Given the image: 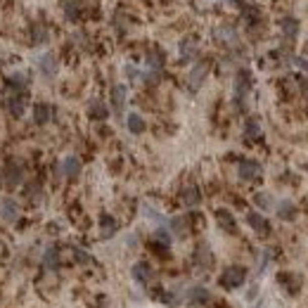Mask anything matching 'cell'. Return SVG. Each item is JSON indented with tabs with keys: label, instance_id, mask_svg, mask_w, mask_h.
<instances>
[{
	"label": "cell",
	"instance_id": "cell-31",
	"mask_svg": "<svg viewBox=\"0 0 308 308\" xmlns=\"http://www.w3.org/2000/svg\"><path fill=\"white\" fill-rule=\"evenodd\" d=\"M57 246H50V249H47L45 251V266H50V268H55V266H57V263H60V259H57Z\"/></svg>",
	"mask_w": 308,
	"mask_h": 308
},
{
	"label": "cell",
	"instance_id": "cell-1",
	"mask_svg": "<svg viewBox=\"0 0 308 308\" xmlns=\"http://www.w3.org/2000/svg\"><path fill=\"white\" fill-rule=\"evenodd\" d=\"M244 280H246V270L242 266H228L223 270V275H221V285L225 289H237V287L244 285Z\"/></svg>",
	"mask_w": 308,
	"mask_h": 308
},
{
	"label": "cell",
	"instance_id": "cell-18",
	"mask_svg": "<svg viewBox=\"0 0 308 308\" xmlns=\"http://www.w3.org/2000/svg\"><path fill=\"white\" fill-rule=\"evenodd\" d=\"M197 263H199L201 268H211V263H214V256H211V249L207 244H199L197 246V254H194Z\"/></svg>",
	"mask_w": 308,
	"mask_h": 308
},
{
	"label": "cell",
	"instance_id": "cell-9",
	"mask_svg": "<svg viewBox=\"0 0 308 308\" xmlns=\"http://www.w3.org/2000/svg\"><path fill=\"white\" fill-rule=\"evenodd\" d=\"M22 178H24V171L17 166V164H10L8 169H5V185H8L10 190L12 187H17V185L22 183Z\"/></svg>",
	"mask_w": 308,
	"mask_h": 308
},
{
	"label": "cell",
	"instance_id": "cell-17",
	"mask_svg": "<svg viewBox=\"0 0 308 308\" xmlns=\"http://www.w3.org/2000/svg\"><path fill=\"white\" fill-rule=\"evenodd\" d=\"M116 230H119V223H116L112 216H102V221H100V232H102V237L109 239L112 235H116Z\"/></svg>",
	"mask_w": 308,
	"mask_h": 308
},
{
	"label": "cell",
	"instance_id": "cell-10",
	"mask_svg": "<svg viewBox=\"0 0 308 308\" xmlns=\"http://www.w3.org/2000/svg\"><path fill=\"white\" fill-rule=\"evenodd\" d=\"M180 199H183L185 207H197L201 201V194H199V187H194V185H187L183 192H180Z\"/></svg>",
	"mask_w": 308,
	"mask_h": 308
},
{
	"label": "cell",
	"instance_id": "cell-12",
	"mask_svg": "<svg viewBox=\"0 0 308 308\" xmlns=\"http://www.w3.org/2000/svg\"><path fill=\"white\" fill-rule=\"evenodd\" d=\"M216 221H218V225H221L223 230H228V232L237 230V223H235L232 214L230 211H225V209H218V211H216Z\"/></svg>",
	"mask_w": 308,
	"mask_h": 308
},
{
	"label": "cell",
	"instance_id": "cell-4",
	"mask_svg": "<svg viewBox=\"0 0 308 308\" xmlns=\"http://www.w3.org/2000/svg\"><path fill=\"white\" fill-rule=\"evenodd\" d=\"M0 218L3 221H8V223H15L17 218H19V204L15 199H3L0 201Z\"/></svg>",
	"mask_w": 308,
	"mask_h": 308
},
{
	"label": "cell",
	"instance_id": "cell-33",
	"mask_svg": "<svg viewBox=\"0 0 308 308\" xmlns=\"http://www.w3.org/2000/svg\"><path fill=\"white\" fill-rule=\"evenodd\" d=\"M254 201L259 204L261 209H270V194H266V192H259L254 197Z\"/></svg>",
	"mask_w": 308,
	"mask_h": 308
},
{
	"label": "cell",
	"instance_id": "cell-3",
	"mask_svg": "<svg viewBox=\"0 0 308 308\" xmlns=\"http://www.w3.org/2000/svg\"><path fill=\"white\" fill-rule=\"evenodd\" d=\"M237 173H239V178H242V180H256V178L261 176V164L251 162V159H244V162L239 164Z\"/></svg>",
	"mask_w": 308,
	"mask_h": 308
},
{
	"label": "cell",
	"instance_id": "cell-13",
	"mask_svg": "<svg viewBox=\"0 0 308 308\" xmlns=\"http://www.w3.org/2000/svg\"><path fill=\"white\" fill-rule=\"evenodd\" d=\"M81 173V162H78L76 157H67L64 162H62V176L64 178H76Z\"/></svg>",
	"mask_w": 308,
	"mask_h": 308
},
{
	"label": "cell",
	"instance_id": "cell-30",
	"mask_svg": "<svg viewBox=\"0 0 308 308\" xmlns=\"http://www.w3.org/2000/svg\"><path fill=\"white\" fill-rule=\"evenodd\" d=\"M142 214H145L147 218H149V221H154V223H162V221H164L162 214H159L157 209H152L149 204H142Z\"/></svg>",
	"mask_w": 308,
	"mask_h": 308
},
{
	"label": "cell",
	"instance_id": "cell-7",
	"mask_svg": "<svg viewBox=\"0 0 308 308\" xmlns=\"http://www.w3.org/2000/svg\"><path fill=\"white\" fill-rule=\"evenodd\" d=\"M38 69L43 76L47 78H55V74H57V60H55V55H40L38 57Z\"/></svg>",
	"mask_w": 308,
	"mask_h": 308
},
{
	"label": "cell",
	"instance_id": "cell-26",
	"mask_svg": "<svg viewBox=\"0 0 308 308\" xmlns=\"http://www.w3.org/2000/svg\"><path fill=\"white\" fill-rule=\"evenodd\" d=\"M128 131L131 133H142L145 131V121L140 114H131L128 116Z\"/></svg>",
	"mask_w": 308,
	"mask_h": 308
},
{
	"label": "cell",
	"instance_id": "cell-15",
	"mask_svg": "<svg viewBox=\"0 0 308 308\" xmlns=\"http://www.w3.org/2000/svg\"><path fill=\"white\" fill-rule=\"evenodd\" d=\"M216 40H221L225 45H235L237 43V33H235L232 26H218L216 29Z\"/></svg>",
	"mask_w": 308,
	"mask_h": 308
},
{
	"label": "cell",
	"instance_id": "cell-6",
	"mask_svg": "<svg viewBox=\"0 0 308 308\" xmlns=\"http://www.w3.org/2000/svg\"><path fill=\"white\" fill-rule=\"evenodd\" d=\"M249 85H251V74L242 69V71L237 74V78H235V100L242 102V95H246Z\"/></svg>",
	"mask_w": 308,
	"mask_h": 308
},
{
	"label": "cell",
	"instance_id": "cell-24",
	"mask_svg": "<svg viewBox=\"0 0 308 308\" xmlns=\"http://www.w3.org/2000/svg\"><path fill=\"white\" fill-rule=\"evenodd\" d=\"M171 230L176 232L178 237H185V235H187V230H190V225H187V218H183V216H176V218L171 221Z\"/></svg>",
	"mask_w": 308,
	"mask_h": 308
},
{
	"label": "cell",
	"instance_id": "cell-25",
	"mask_svg": "<svg viewBox=\"0 0 308 308\" xmlns=\"http://www.w3.org/2000/svg\"><path fill=\"white\" fill-rule=\"evenodd\" d=\"M277 214H280V218H285V221H292L294 218V214H296V209H294V204L292 201H280L277 204Z\"/></svg>",
	"mask_w": 308,
	"mask_h": 308
},
{
	"label": "cell",
	"instance_id": "cell-8",
	"mask_svg": "<svg viewBox=\"0 0 308 308\" xmlns=\"http://www.w3.org/2000/svg\"><path fill=\"white\" fill-rule=\"evenodd\" d=\"M8 83L15 92H26V88H29V83H31V76L24 74V71H15V74L8 78Z\"/></svg>",
	"mask_w": 308,
	"mask_h": 308
},
{
	"label": "cell",
	"instance_id": "cell-34",
	"mask_svg": "<svg viewBox=\"0 0 308 308\" xmlns=\"http://www.w3.org/2000/svg\"><path fill=\"white\" fill-rule=\"evenodd\" d=\"M154 239H157V242H162L164 246L171 244V235L166 230H157V232H154Z\"/></svg>",
	"mask_w": 308,
	"mask_h": 308
},
{
	"label": "cell",
	"instance_id": "cell-29",
	"mask_svg": "<svg viewBox=\"0 0 308 308\" xmlns=\"http://www.w3.org/2000/svg\"><path fill=\"white\" fill-rule=\"evenodd\" d=\"M190 301H199V303H204V301H209V292L204 289V287H194V289H190Z\"/></svg>",
	"mask_w": 308,
	"mask_h": 308
},
{
	"label": "cell",
	"instance_id": "cell-19",
	"mask_svg": "<svg viewBox=\"0 0 308 308\" xmlns=\"http://www.w3.org/2000/svg\"><path fill=\"white\" fill-rule=\"evenodd\" d=\"M133 277L138 280V282H147L149 277H152V268H149V263L145 261H140L133 266Z\"/></svg>",
	"mask_w": 308,
	"mask_h": 308
},
{
	"label": "cell",
	"instance_id": "cell-28",
	"mask_svg": "<svg viewBox=\"0 0 308 308\" xmlns=\"http://www.w3.org/2000/svg\"><path fill=\"white\" fill-rule=\"evenodd\" d=\"M64 15H67V19H69V22H76L78 15H81V10H78V3H74V0L64 3Z\"/></svg>",
	"mask_w": 308,
	"mask_h": 308
},
{
	"label": "cell",
	"instance_id": "cell-21",
	"mask_svg": "<svg viewBox=\"0 0 308 308\" xmlns=\"http://www.w3.org/2000/svg\"><path fill=\"white\" fill-rule=\"evenodd\" d=\"M194 53H197V38H185L183 43H180V57L183 60H192L194 57Z\"/></svg>",
	"mask_w": 308,
	"mask_h": 308
},
{
	"label": "cell",
	"instance_id": "cell-5",
	"mask_svg": "<svg viewBox=\"0 0 308 308\" xmlns=\"http://www.w3.org/2000/svg\"><path fill=\"white\" fill-rule=\"evenodd\" d=\"M26 107V92H12L8 97V112L12 116H22Z\"/></svg>",
	"mask_w": 308,
	"mask_h": 308
},
{
	"label": "cell",
	"instance_id": "cell-2",
	"mask_svg": "<svg viewBox=\"0 0 308 308\" xmlns=\"http://www.w3.org/2000/svg\"><path fill=\"white\" fill-rule=\"evenodd\" d=\"M207 74H209V64L207 62H199V64L190 71V76H187V85H190V90H199V85L204 83Z\"/></svg>",
	"mask_w": 308,
	"mask_h": 308
},
{
	"label": "cell",
	"instance_id": "cell-23",
	"mask_svg": "<svg viewBox=\"0 0 308 308\" xmlns=\"http://www.w3.org/2000/svg\"><path fill=\"white\" fill-rule=\"evenodd\" d=\"M244 138L246 140H259V138H261V123L256 121V119H249V121H246Z\"/></svg>",
	"mask_w": 308,
	"mask_h": 308
},
{
	"label": "cell",
	"instance_id": "cell-11",
	"mask_svg": "<svg viewBox=\"0 0 308 308\" xmlns=\"http://www.w3.org/2000/svg\"><path fill=\"white\" fill-rule=\"evenodd\" d=\"M246 223L251 225L256 232H261V235H266V232H270V225L268 221L263 218L261 214H256V211H251V214H246Z\"/></svg>",
	"mask_w": 308,
	"mask_h": 308
},
{
	"label": "cell",
	"instance_id": "cell-27",
	"mask_svg": "<svg viewBox=\"0 0 308 308\" xmlns=\"http://www.w3.org/2000/svg\"><path fill=\"white\" fill-rule=\"evenodd\" d=\"M162 64H164V57L157 50H152V53H147V67L152 71H159L162 69Z\"/></svg>",
	"mask_w": 308,
	"mask_h": 308
},
{
	"label": "cell",
	"instance_id": "cell-14",
	"mask_svg": "<svg viewBox=\"0 0 308 308\" xmlns=\"http://www.w3.org/2000/svg\"><path fill=\"white\" fill-rule=\"evenodd\" d=\"M123 105H126V85H114L112 88V107L116 114L123 112Z\"/></svg>",
	"mask_w": 308,
	"mask_h": 308
},
{
	"label": "cell",
	"instance_id": "cell-16",
	"mask_svg": "<svg viewBox=\"0 0 308 308\" xmlns=\"http://www.w3.org/2000/svg\"><path fill=\"white\" fill-rule=\"evenodd\" d=\"M280 29L285 33L287 38H296V33H299V22L294 19V17H282L280 19Z\"/></svg>",
	"mask_w": 308,
	"mask_h": 308
},
{
	"label": "cell",
	"instance_id": "cell-22",
	"mask_svg": "<svg viewBox=\"0 0 308 308\" xmlns=\"http://www.w3.org/2000/svg\"><path fill=\"white\" fill-rule=\"evenodd\" d=\"M50 116H53V109L47 107V105H43V102L33 107V121L36 123H47L50 121Z\"/></svg>",
	"mask_w": 308,
	"mask_h": 308
},
{
	"label": "cell",
	"instance_id": "cell-35",
	"mask_svg": "<svg viewBox=\"0 0 308 308\" xmlns=\"http://www.w3.org/2000/svg\"><path fill=\"white\" fill-rule=\"evenodd\" d=\"M268 261H270V251H263V254H261V261H259V270L266 268V266H268Z\"/></svg>",
	"mask_w": 308,
	"mask_h": 308
},
{
	"label": "cell",
	"instance_id": "cell-36",
	"mask_svg": "<svg viewBox=\"0 0 308 308\" xmlns=\"http://www.w3.org/2000/svg\"><path fill=\"white\" fill-rule=\"evenodd\" d=\"M228 3H235V0H228Z\"/></svg>",
	"mask_w": 308,
	"mask_h": 308
},
{
	"label": "cell",
	"instance_id": "cell-32",
	"mask_svg": "<svg viewBox=\"0 0 308 308\" xmlns=\"http://www.w3.org/2000/svg\"><path fill=\"white\" fill-rule=\"evenodd\" d=\"M47 40V31L43 29V26H33V43L36 45H43Z\"/></svg>",
	"mask_w": 308,
	"mask_h": 308
},
{
	"label": "cell",
	"instance_id": "cell-20",
	"mask_svg": "<svg viewBox=\"0 0 308 308\" xmlns=\"http://www.w3.org/2000/svg\"><path fill=\"white\" fill-rule=\"evenodd\" d=\"M107 107H105V102H100V100H92L90 105H88V116H90V119H107Z\"/></svg>",
	"mask_w": 308,
	"mask_h": 308
}]
</instances>
